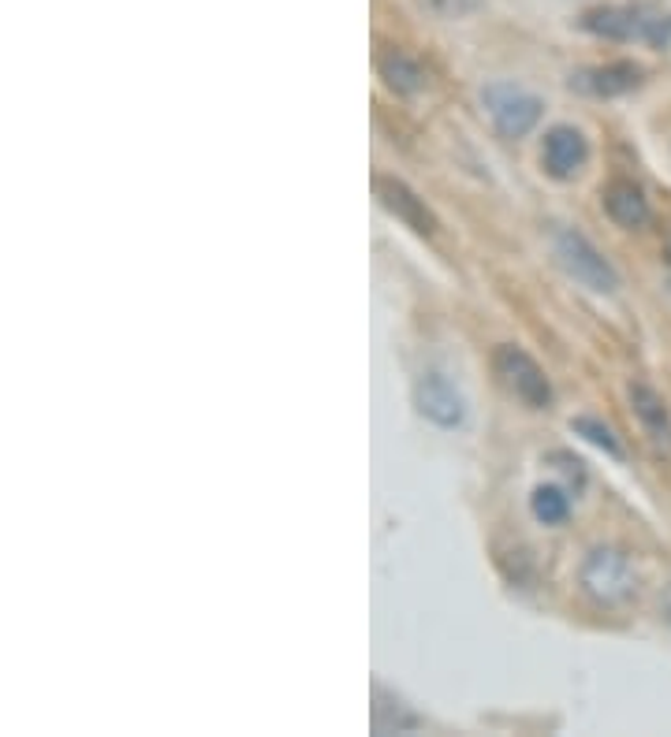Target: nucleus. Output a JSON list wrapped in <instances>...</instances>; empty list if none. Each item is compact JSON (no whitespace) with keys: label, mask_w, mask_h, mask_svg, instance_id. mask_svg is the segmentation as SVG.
<instances>
[{"label":"nucleus","mask_w":671,"mask_h":737,"mask_svg":"<svg viewBox=\"0 0 671 737\" xmlns=\"http://www.w3.org/2000/svg\"><path fill=\"white\" fill-rule=\"evenodd\" d=\"M660 614H664V622L671 626V585L664 589V596H660Z\"/></svg>","instance_id":"16"},{"label":"nucleus","mask_w":671,"mask_h":737,"mask_svg":"<svg viewBox=\"0 0 671 737\" xmlns=\"http://www.w3.org/2000/svg\"><path fill=\"white\" fill-rule=\"evenodd\" d=\"M482 105L489 112L500 138H526L537 123H541V112H545L541 97H534L530 90L523 86H512V82H493V86H485Z\"/></svg>","instance_id":"5"},{"label":"nucleus","mask_w":671,"mask_h":737,"mask_svg":"<svg viewBox=\"0 0 671 737\" xmlns=\"http://www.w3.org/2000/svg\"><path fill=\"white\" fill-rule=\"evenodd\" d=\"M582 27L608 41H649L653 49H671V15H646V8H589Z\"/></svg>","instance_id":"3"},{"label":"nucleus","mask_w":671,"mask_h":737,"mask_svg":"<svg viewBox=\"0 0 671 737\" xmlns=\"http://www.w3.org/2000/svg\"><path fill=\"white\" fill-rule=\"evenodd\" d=\"M627 398H630V409H634V417L646 428L649 444H653L660 455L671 458V409L664 403V395H660L657 387L646 384V381H630L627 384Z\"/></svg>","instance_id":"9"},{"label":"nucleus","mask_w":671,"mask_h":737,"mask_svg":"<svg viewBox=\"0 0 671 737\" xmlns=\"http://www.w3.org/2000/svg\"><path fill=\"white\" fill-rule=\"evenodd\" d=\"M414 409L436 428H460L466 422V398L444 373H422L414 381Z\"/></svg>","instance_id":"6"},{"label":"nucleus","mask_w":671,"mask_h":737,"mask_svg":"<svg viewBox=\"0 0 671 737\" xmlns=\"http://www.w3.org/2000/svg\"><path fill=\"white\" fill-rule=\"evenodd\" d=\"M530 515L541 526H564L571 518V491L559 485H537L530 491Z\"/></svg>","instance_id":"14"},{"label":"nucleus","mask_w":671,"mask_h":737,"mask_svg":"<svg viewBox=\"0 0 671 737\" xmlns=\"http://www.w3.org/2000/svg\"><path fill=\"white\" fill-rule=\"evenodd\" d=\"M601 205H605V217L616 224V228H623V231H638V228H646L649 224V198H646V190L638 187L634 179H612L608 187L601 190Z\"/></svg>","instance_id":"11"},{"label":"nucleus","mask_w":671,"mask_h":737,"mask_svg":"<svg viewBox=\"0 0 671 737\" xmlns=\"http://www.w3.org/2000/svg\"><path fill=\"white\" fill-rule=\"evenodd\" d=\"M642 86V68L630 60H612V64L582 68L571 75V90H582L589 97H623Z\"/></svg>","instance_id":"10"},{"label":"nucleus","mask_w":671,"mask_h":737,"mask_svg":"<svg viewBox=\"0 0 671 737\" xmlns=\"http://www.w3.org/2000/svg\"><path fill=\"white\" fill-rule=\"evenodd\" d=\"M664 261L671 264V235H668V239H664Z\"/></svg>","instance_id":"17"},{"label":"nucleus","mask_w":671,"mask_h":737,"mask_svg":"<svg viewBox=\"0 0 671 737\" xmlns=\"http://www.w3.org/2000/svg\"><path fill=\"white\" fill-rule=\"evenodd\" d=\"M571 433H575V436H586L589 444H593L597 450H605V455L623 458V447H619L616 433H612V428H608L605 422H597V417H575V422H571Z\"/></svg>","instance_id":"15"},{"label":"nucleus","mask_w":671,"mask_h":737,"mask_svg":"<svg viewBox=\"0 0 671 737\" xmlns=\"http://www.w3.org/2000/svg\"><path fill=\"white\" fill-rule=\"evenodd\" d=\"M378 71H381L384 86H389L392 94H400V97H414V94H422V90L430 86L425 68L411 53H403V49H384V53L378 56Z\"/></svg>","instance_id":"12"},{"label":"nucleus","mask_w":671,"mask_h":737,"mask_svg":"<svg viewBox=\"0 0 671 737\" xmlns=\"http://www.w3.org/2000/svg\"><path fill=\"white\" fill-rule=\"evenodd\" d=\"M493 373H496V381L504 384V392L515 395L526 409L553 406V384H548L545 369L537 365V357L526 354L523 346H515V343L496 346Z\"/></svg>","instance_id":"4"},{"label":"nucleus","mask_w":671,"mask_h":737,"mask_svg":"<svg viewBox=\"0 0 671 737\" xmlns=\"http://www.w3.org/2000/svg\"><path fill=\"white\" fill-rule=\"evenodd\" d=\"M373 194H378V201H381V209H389L395 220L400 224H406L411 231H419V235H436V212L425 205V198H419L411 187H406L403 179H392V176H373Z\"/></svg>","instance_id":"8"},{"label":"nucleus","mask_w":671,"mask_h":737,"mask_svg":"<svg viewBox=\"0 0 671 737\" xmlns=\"http://www.w3.org/2000/svg\"><path fill=\"white\" fill-rule=\"evenodd\" d=\"M578 585L597 608H627L638 596V570L623 548L601 544L578 567Z\"/></svg>","instance_id":"1"},{"label":"nucleus","mask_w":671,"mask_h":737,"mask_svg":"<svg viewBox=\"0 0 671 737\" xmlns=\"http://www.w3.org/2000/svg\"><path fill=\"white\" fill-rule=\"evenodd\" d=\"M553 258L578 287L593 294H612L619 287V272L612 269V261L597 250L593 242L586 239L578 228H556L553 231Z\"/></svg>","instance_id":"2"},{"label":"nucleus","mask_w":671,"mask_h":737,"mask_svg":"<svg viewBox=\"0 0 671 737\" xmlns=\"http://www.w3.org/2000/svg\"><path fill=\"white\" fill-rule=\"evenodd\" d=\"M422 726V719L414 712H406L400 700H395V696H389L378 685V689H373V730L378 734H403V730H419Z\"/></svg>","instance_id":"13"},{"label":"nucleus","mask_w":671,"mask_h":737,"mask_svg":"<svg viewBox=\"0 0 671 737\" xmlns=\"http://www.w3.org/2000/svg\"><path fill=\"white\" fill-rule=\"evenodd\" d=\"M589 160V142L571 123H556V127L545 131L541 138V168L548 179L556 183H571L578 172L586 168Z\"/></svg>","instance_id":"7"}]
</instances>
